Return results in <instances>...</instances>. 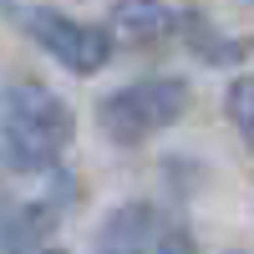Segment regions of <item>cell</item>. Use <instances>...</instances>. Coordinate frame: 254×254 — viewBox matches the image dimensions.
<instances>
[{
  "label": "cell",
  "instance_id": "obj_1",
  "mask_svg": "<svg viewBox=\"0 0 254 254\" xmlns=\"http://www.w3.org/2000/svg\"><path fill=\"white\" fill-rule=\"evenodd\" d=\"M71 142V107L41 81H10L0 107V147L10 173H51Z\"/></svg>",
  "mask_w": 254,
  "mask_h": 254
},
{
  "label": "cell",
  "instance_id": "obj_2",
  "mask_svg": "<svg viewBox=\"0 0 254 254\" xmlns=\"http://www.w3.org/2000/svg\"><path fill=\"white\" fill-rule=\"evenodd\" d=\"M183 107H188V87L178 76H147V81H132V87L102 97L97 122H102V132L112 142L132 147L142 137L163 132V127H173L183 117Z\"/></svg>",
  "mask_w": 254,
  "mask_h": 254
},
{
  "label": "cell",
  "instance_id": "obj_3",
  "mask_svg": "<svg viewBox=\"0 0 254 254\" xmlns=\"http://www.w3.org/2000/svg\"><path fill=\"white\" fill-rule=\"evenodd\" d=\"M26 31L46 56H56L76 76H92L112 61V36L102 26H87V20H71L56 10H26Z\"/></svg>",
  "mask_w": 254,
  "mask_h": 254
},
{
  "label": "cell",
  "instance_id": "obj_4",
  "mask_svg": "<svg viewBox=\"0 0 254 254\" xmlns=\"http://www.w3.org/2000/svg\"><path fill=\"white\" fill-rule=\"evenodd\" d=\"M97 254H188V239L158 203H127L97 229Z\"/></svg>",
  "mask_w": 254,
  "mask_h": 254
},
{
  "label": "cell",
  "instance_id": "obj_5",
  "mask_svg": "<svg viewBox=\"0 0 254 254\" xmlns=\"http://www.w3.org/2000/svg\"><path fill=\"white\" fill-rule=\"evenodd\" d=\"M61 219V203H46V198H31V203H5V254H31L41 249V239L56 229Z\"/></svg>",
  "mask_w": 254,
  "mask_h": 254
},
{
  "label": "cell",
  "instance_id": "obj_6",
  "mask_svg": "<svg viewBox=\"0 0 254 254\" xmlns=\"http://www.w3.org/2000/svg\"><path fill=\"white\" fill-rule=\"evenodd\" d=\"M112 26L127 36V41H158L173 31V10L163 0H117L112 5Z\"/></svg>",
  "mask_w": 254,
  "mask_h": 254
},
{
  "label": "cell",
  "instance_id": "obj_7",
  "mask_svg": "<svg viewBox=\"0 0 254 254\" xmlns=\"http://www.w3.org/2000/svg\"><path fill=\"white\" fill-rule=\"evenodd\" d=\"M224 117L239 127V137L254 147V76H234L224 87Z\"/></svg>",
  "mask_w": 254,
  "mask_h": 254
},
{
  "label": "cell",
  "instance_id": "obj_8",
  "mask_svg": "<svg viewBox=\"0 0 254 254\" xmlns=\"http://www.w3.org/2000/svg\"><path fill=\"white\" fill-rule=\"evenodd\" d=\"M31 254H66V249H31Z\"/></svg>",
  "mask_w": 254,
  "mask_h": 254
}]
</instances>
